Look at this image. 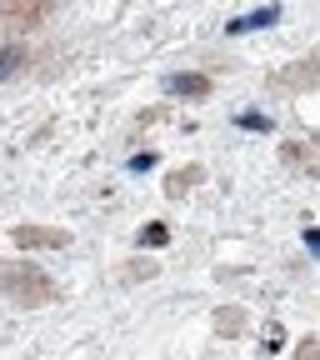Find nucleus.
Returning a JSON list of instances; mask_svg holds the SVG:
<instances>
[{"instance_id": "nucleus-7", "label": "nucleus", "mask_w": 320, "mask_h": 360, "mask_svg": "<svg viewBox=\"0 0 320 360\" xmlns=\"http://www.w3.org/2000/svg\"><path fill=\"white\" fill-rule=\"evenodd\" d=\"M241 125H245V130H270V120H265V115H255V110H250V115H241Z\"/></svg>"}, {"instance_id": "nucleus-1", "label": "nucleus", "mask_w": 320, "mask_h": 360, "mask_svg": "<svg viewBox=\"0 0 320 360\" xmlns=\"http://www.w3.org/2000/svg\"><path fill=\"white\" fill-rule=\"evenodd\" d=\"M15 245H45V250H60V245H65V231H40V225H20V231H15Z\"/></svg>"}, {"instance_id": "nucleus-3", "label": "nucleus", "mask_w": 320, "mask_h": 360, "mask_svg": "<svg viewBox=\"0 0 320 360\" xmlns=\"http://www.w3.org/2000/svg\"><path fill=\"white\" fill-rule=\"evenodd\" d=\"M0 285H6L11 295H25V300H30V290H40V295H45V290H51V285H45V281L35 276V270H30V276H25V270H11V276H6V281H0Z\"/></svg>"}, {"instance_id": "nucleus-6", "label": "nucleus", "mask_w": 320, "mask_h": 360, "mask_svg": "<svg viewBox=\"0 0 320 360\" xmlns=\"http://www.w3.org/2000/svg\"><path fill=\"white\" fill-rule=\"evenodd\" d=\"M20 70V51H0V80H11Z\"/></svg>"}, {"instance_id": "nucleus-4", "label": "nucleus", "mask_w": 320, "mask_h": 360, "mask_svg": "<svg viewBox=\"0 0 320 360\" xmlns=\"http://www.w3.org/2000/svg\"><path fill=\"white\" fill-rule=\"evenodd\" d=\"M210 80L205 75H165V96H205Z\"/></svg>"}, {"instance_id": "nucleus-2", "label": "nucleus", "mask_w": 320, "mask_h": 360, "mask_svg": "<svg viewBox=\"0 0 320 360\" xmlns=\"http://www.w3.org/2000/svg\"><path fill=\"white\" fill-rule=\"evenodd\" d=\"M276 20H281V6H265V11H250V15L231 20V35H245V30H270Z\"/></svg>"}, {"instance_id": "nucleus-5", "label": "nucleus", "mask_w": 320, "mask_h": 360, "mask_svg": "<svg viewBox=\"0 0 320 360\" xmlns=\"http://www.w3.org/2000/svg\"><path fill=\"white\" fill-rule=\"evenodd\" d=\"M165 240H170V231H165V225H146V231L135 236V245H146V250H160Z\"/></svg>"}, {"instance_id": "nucleus-8", "label": "nucleus", "mask_w": 320, "mask_h": 360, "mask_svg": "<svg viewBox=\"0 0 320 360\" xmlns=\"http://www.w3.org/2000/svg\"><path fill=\"white\" fill-rule=\"evenodd\" d=\"M305 245H310V250H320V231H305Z\"/></svg>"}]
</instances>
